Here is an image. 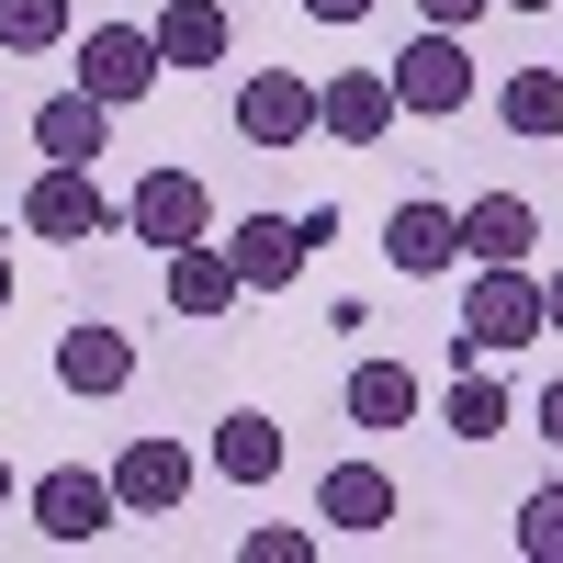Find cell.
Returning a JSON list of instances; mask_svg holds the SVG:
<instances>
[{"mask_svg":"<svg viewBox=\"0 0 563 563\" xmlns=\"http://www.w3.org/2000/svg\"><path fill=\"white\" fill-rule=\"evenodd\" d=\"M384 79H395V113H429V124H451L462 102H474V57H462V34H440V23L417 34Z\"/></svg>","mask_w":563,"mask_h":563,"instance_id":"5b68a950","label":"cell"},{"mask_svg":"<svg viewBox=\"0 0 563 563\" xmlns=\"http://www.w3.org/2000/svg\"><path fill=\"white\" fill-rule=\"evenodd\" d=\"M0 305H12V249H0Z\"/></svg>","mask_w":563,"mask_h":563,"instance_id":"f1b7e54d","label":"cell"},{"mask_svg":"<svg viewBox=\"0 0 563 563\" xmlns=\"http://www.w3.org/2000/svg\"><path fill=\"white\" fill-rule=\"evenodd\" d=\"M530 249H541L530 192H474L462 203V260H530Z\"/></svg>","mask_w":563,"mask_h":563,"instance_id":"5bb4252c","label":"cell"},{"mask_svg":"<svg viewBox=\"0 0 563 563\" xmlns=\"http://www.w3.org/2000/svg\"><path fill=\"white\" fill-rule=\"evenodd\" d=\"M23 507H34V530H45V541H68V552H79V541H102V530L124 519V507H113V474H90V462H57V474H34V496H23Z\"/></svg>","mask_w":563,"mask_h":563,"instance_id":"8992f818","label":"cell"},{"mask_svg":"<svg viewBox=\"0 0 563 563\" xmlns=\"http://www.w3.org/2000/svg\"><path fill=\"white\" fill-rule=\"evenodd\" d=\"M0 507H12V462H0Z\"/></svg>","mask_w":563,"mask_h":563,"instance_id":"f546056e","label":"cell"},{"mask_svg":"<svg viewBox=\"0 0 563 563\" xmlns=\"http://www.w3.org/2000/svg\"><path fill=\"white\" fill-rule=\"evenodd\" d=\"M23 225L34 238H57V249H90L113 225V203H102V180H90L79 158H45L34 180H23Z\"/></svg>","mask_w":563,"mask_h":563,"instance_id":"277c9868","label":"cell"},{"mask_svg":"<svg viewBox=\"0 0 563 563\" xmlns=\"http://www.w3.org/2000/svg\"><path fill=\"white\" fill-rule=\"evenodd\" d=\"M238 135H249V147H305V135H316V79L305 68H260L249 90H238Z\"/></svg>","mask_w":563,"mask_h":563,"instance_id":"52a82bcc","label":"cell"},{"mask_svg":"<svg viewBox=\"0 0 563 563\" xmlns=\"http://www.w3.org/2000/svg\"><path fill=\"white\" fill-rule=\"evenodd\" d=\"M327 238H339V214H327V203H316V214H249L238 238H225V260H238L249 294H282V282H294Z\"/></svg>","mask_w":563,"mask_h":563,"instance_id":"7a4b0ae2","label":"cell"},{"mask_svg":"<svg viewBox=\"0 0 563 563\" xmlns=\"http://www.w3.org/2000/svg\"><path fill=\"white\" fill-rule=\"evenodd\" d=\"M57 384H68V395H124V384H135V339L102 327V316H79L68 339H57Z\"/></svg>","mask_w":563,"mask_h":563,"instance_id":"4fadbf2b","label":"cell"},{"mask_svg":"<svg viewBox=\"0 0 563 563\" xmlns=\"http://www.w3.org/2000/svg\"><path fill=\"white\" fill-rule=\"evenodd\" d=\"M372 0H305V23H361Z\"/></svg>","mask_w":563,"mask_h":563,"instance_id":"4316f807","label":"cell"},{"mask_svg":"<svg viewBox=\"0 0 563 563\" xmlns=\"http://www.w3.org/2000/svg\"><path fill=\"white\" fill-rule=\"evenodd\" d=\"M541 339H563V271H541Z\"/></svg>","mask_w":563,"mask_h":563,"instance_id":"484cf974","label":"cell"},{"mask_svg":"<svg viewBox=\"0 0 563 563\" xmlns=\"http://www.w3.org/2000/svg\"><path fill=\"white\" fill-rule=\"evenodd\" d=\"M158 294H169V316H225V305L249 294V282H238V260H225V249L180 238V249L158 260Z\"/></svg>","mask_w":563,"mask_h":563,"instance_id":"7c38bea8","label":"cell"},{"mask_svg":"<svg viewBox=\"0 0 563 563\" xmlns=\"http://www.w3.org/2000/svg\"><path fill=\"white\" fill-rule=\"evenodd\" d=\"M34 147H45V158H79V169H90V158L113 147V102H90V90H57V102L34 113Z\"/></svg>","mask_w":563,"mask_h":563,"instance_id":"2e32d148","label":"cell"},{"mask_svg":"<svg viewBox=\"0 0 563 563\" xmlns=\"http://www.w3.org/2000/svg\"><path fill=\"white\" fill-rule=\"evenodd\" d=\"M507 417H519V406H507V384L462 361V384H451V440H507Z\"/></svg>","mask_w":563,"mask_h":563,"instance_id":"ffe728a7","label":"cell"},{"mask_svg":"<svg viewBox=\"0 0 563 563\" xmlns=\"http://www.w3.org/2000/svg\"><path fill=\"white\" fill-rule=\"evenodd\" d=\"M68 0H0V45H12V57H45V45H68Z\"/></svg>","mask_w":563,"mask_h":563,"instance_id":"7402d4cb","label":"cell"},{"mask_svg":"<svg viewBox=\"0 0 563 563\" xmlns=\"http://www.w3.org/2000/svg\"><path fill=\"white\" fill-rule=\"evenodd\" d=\"M316 519H327V530H350V541H372V530L395 519V474H372V462H339V474L316 485Z\"/></svg>","mask_w":563,"mask_h":563,"instance_id":"9a60e30c","label":"cell"},{"mask_svg":"<svg viewBox=\"0 0 563 563\" xmlns=\"http://www.w3.org/2000/svg\"><path fill=\"white\" fill-rule=\"evenodd\" d=\"M541 440H563V372L541 384Z\"/></svg>","mask_w":563,"mask_h":563,"instance_id":"83f0119b","label":"cell"},{"mask_svg":"<svg viewBox=\"0 0 563 563\" xmlns=\"http://www.w3.org/2000/svg\"><path fill=\"white\" fill-rule=\"evenodd\" d=\"M124 225H135L147 249H180V238H203V225H214V203H203L192 169H147V180H135V203H124Z\"/></svg>","mask_w":563,"mask_h":563,"instance_id":"30bf717a","label":"cell"},{"mask_svg":"<svg viewBox=\"0 0 563 563\" xmlns=\"http://www.w3.org/2000/svg\"><path fill=\"white\" fill-rule=\"evenodd\" d=\"M384 124H395V79L384 68H339V79H316V135H339V147H384Z\"/></svg>","mask_w":563,"mask_h":563,"instance_id":"ba28073f","label":"cell"},{"mask_svg":"<svg viewBox=\"0 0 563 563\" xmlns=\"http://www.w3.org/2000/svg\"><path fill=\"white\" fill-rule=\"evenodd\" d=\"M238 552H249V563H305V552H316V530H249Z\"/></svg>","mask_w":563,"mask_h":563,"instance_id":"cb8c5ba5","label":"cell"},{"mask_svg":"<svg viewBox=\"0 0 563 563\" xmlns=\"http://www.w3.org/2000/svg\"><path fill=\"white\" fill-rule=\"evenodd\" d=\"M169 79V57H158V34L147 23H90V45H79V90L90 102H147V90Z\"/></svg>","mask_w":563,"mask_h":563,"instance_id":"3957f363","label":"cell"},{"mask_svg":"<svg viewBox=\"0 0 563 563\" xmlns=\"http://www.w3.org/2000/svg\"><path fill=\"white\" fill-rule=\"evenodd\" d=\"M147 34H158V57H169V68H214V57H225V34H238V23H225L214 0H169V12H158Z\"/></svg>","mask_w":563,"mask_h":563,"instance_id":"ac0fdd59","label":"cell"},{"mask_svg":"<svg viewBox=\"0 0 563 563\" xmlns=\"http://www.w3.org/2000/svg\"><path fill=\"white\" fill-rule=\"evenodd\" d=\"M384 260H395L406 282H440V271L462 260V214H451V203H395V214H384Z\"/></svg>","mask_w":563,"mask_h":563,"instance_id":"8fae6325","label":"cell"},{"mask_svg":"<svg viewBox=\"0 0 563 563\" xmlns=\"http://www.w3.org/2000/svg\"><path fill=\"white\" fill-rule=\"evenodd\" d=\"M507 12H552V0H507Z\"/></svg>","mask_w":563,"mask_h":563,"instance_id":"4dcf8cb0","label":"cell"},{"mask_svg":"<svg viewBox=\"0 0 563 563\" xmlns=\"http://www.w3.org/2000/svg\"><path fill=\"white\" fill-rule=\"evenodd\" d=\"M519 552L530 563H563V485H530L519 496Z\"/></svg>","mask_w":563,"mask_h":563,"instance_id":"603a6c76","label":"cell"},{"mask_svg":"<svg viewBox=\"0 0 563 563\" xmlns=\"http://www.w3.org/2000/svg\"><path fill=\"white\" fill-rule=\"evenodd\" d=\"M496 113H507V135H563V68H519Z\"/></svg>","mask_w":563,"mask_h":563,"instance_id":"44dd1931","label":"cell"},{"mask_svg":"<svg viewBox=\"0 0 563 563\" xmlns=\"http://www.w3.org/2000/svg\"><path fill=\"white\" fill-rule=\"evenodd\" d=\"M417 12H429V23H440V34H474V23H485V12H496V0H417Z\"/></svg>","mask_w":563,"mask_h":563,"instance_id":"d4e9b609","label":"cell"},{"mask_svg":"<svg viewBox=\"0 0 563 563\" xmlns=\"http://www.w3.org/2000/svg\"><path fill=\"white\" fill-rule=\"evenodd\" d=\"M214 474H225V485H271V474H282V429H271L260 406H238V417L214 429Z\"/></svg>","mask_w":563,"mask_h":563,"instance_id":"d6986e66","label":"cell"},{"mask_svg":"<svg viewBox=\"0 0 563 563\" xmlns=\"http://www.w3.org/2000/svg\"><path fill=\"white\" fill-rule=\"evenodd\" d=\"M530 339H541V282H530V260H474V282H462V339H451V361L530 350Z\"/></svg>","mask_w":563,"mask_h":563,"instance_id":"6da1fadb","label":"cell"},{"mask_svg":"<svg viewBox=\"0 0 563 563\" xmlns=\"http://www.w3.org/2000/svg\"><path fill=\"white\" fill-rule=\"evenodd\" d=\"M417 395H429V384H417L406 361H361V372H350V429H406Z\"/></svg>","mask_w":563,"mask_h":563,"instance_id":"e0dca14e","label":"cell"},{"mask_svg":"<svg viewBox=\"0 0 563 563\" xmlns=\"http://www.w3.org/2000/svg\"><path fill=\"white\" fill-rule=\"evenodd\" d=\"M180 496H192V451L180 440H124L113 451V507L124 519H169Z\"/></svg>","mask_w":563,"mask_h":563,"instance_id":"9c48e42d","label":"cell"}]
</instances>
